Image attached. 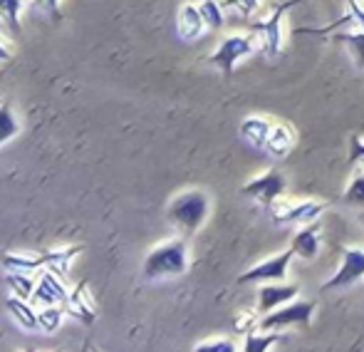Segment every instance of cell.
Listing matches in <instances>:
<instances>
[{"instance_id":"cell-1","label":"cell","mask_w":364,"mask_h":352,"mask_svg":"<svg viewBox=\"0 0 364 352\" xmlns=\"http://www.w3.org/2000/svg\"><path fill=\"white\" fill-rule=\"evenodd\" d=\"M208 213H211V198L201 188H188V191L176 193L166 206L168 223L181 233V238L198 233V228L208 221Z\"/></svg>"},{"instance_id":"cell-2","label":"cell","mask_w":364,"mask_h":352,"mask_svg":"<svg viewBox=\"0 0 364 352\" xmlns=\"http://www.w3.org/2000/svg\"><path fill=\"white\" fill-rule=\"evenodd\" d=\"M144 278L146 280H161V278H176L188 270V243L186 238H168V241L154 246L144 258Z\"/></svg>"},{"instance_id":"cell-3","label":"cell","mask_w":364,"mask_h":352,"mask_svg":"<svg viewBox=\"0 0 364 352\" xmlns=\"http://www.w3.org/2000/svg\"><path fill=\"white\" fill-rule=\"evenodd\" d=\"M297 3H302V0H283V3H278L273 10H270L268 18H260V20H255V23L248 25V33H253L255 38H258L260 50H265L270 58H275V55L283 53V45H285V30H283L285 15H288Z\"/></svg>"},{"instance_id":"cell-4","label":"cell","mask_w":364,"mask_h":352,"mask_svg":"<svg viewBox=\"0 0 364 352\" xmlns=\"http://www.w3.org/2000/svg\"><path fill=\"white\" fill-rule=\"evenodd\" d=\"M258 48H260V43H258V38H255L253 33L228 35V38L220 40L218 48L208 55V63H211L213 68H218L225 78H230V75H233V70H235V65H238L240 60L250 58V55H253Z\"/></svg>"},{"instance_id":"cell-5","label":"cell","mask_w":364,"mask_h":352,"mask_svg":"<svg viewBox=\"0 0 364 352\" xmlns=\"http://www.w3.org/2000/svg\"><path fill=\"white\" fill-rule=\"evenodd\" d=\"M327 203L315 201V198H305V201H292V198H280L270 206V216L278 226H307V223H317V218L325 213Z\"/></svg>"},{"instance_id":"cell-6","label":"cell","mask_w":364,"mask_h":352,"mask_svg":"<svg viewBox=\"0 0 364 352\" xmlns=\"http://www.w3.org/2000/svg\"><path fill=\"white\" fill-rule=\"evenodd\" d=\"M340 253H342L340 268H337V273H332L330 280H325V283L320 285L322 293L350 288V285L360 283V280L364 278V248L345 246Z\"/></svg>"},{"instance_id":"cell-7","label":"cell","mask_w":364,"mask_h":352,"mask_svg":"<svg viewBox=\"0 0 364 352\" xmlns=\"http://www.w3.org/2000/svg\"><path fill=\"white\" fill-rule=\"evenodd\" d=\"M312 315H315V303L312 300H292V303L265 315L260 320V330H285L290 325L307 328L312 323Z\"/></svg>"},{"instance_id":"cell-8","label":"cell","mask_w":364,"mask_h":352,"mask_svg":"<svg viewBox=\"0 0 364 352\" xmlns=\"http://www.w3.org/2000/svg\"><path fill=\"white\" fill-rule=\"evenodd\" d=\"M285 188H288L285 176L280 174L278 169H268L255 178H250V181L243 186V193L248 198H253V201H258L260 206L270 208L275 201H280V198L285 196Z\"/></svg>"},{"instance_id":"cell-9","label":"cell","mask_w":364,"mask_h":352,"mask_svg":"<svg viewBox=\"0 0 364 352\" xmlns=\"http://www.w3.org/2000/svg\"><path fill=\"white\" fill-rule=\"evenodd\" d=\"M295 253L292 251H285V253H278V256L268 258V261L253 265L248 268L245 273L238 275V283L240 285H248V283H285V275H288V268H290V261Z\"/></svg>"},{"instance_id":"cell-10","label":"cell","mask_w":364,"mask_h":352,"mask_svg":"<svg viewBox=\"0 0 364 352\" xmlns=\"http://www.w3.org/2000/svg\"><path fill=\"white\" fill-rule=\"evenodd\" d=\"M297 293H300V285L295 283H265L258 290V305H255V310H258L260 318H265L273 310L297 300Z\"/></svg>"},{"instance_id":"cell-11","label":"cell","mask_w":364,"mask_h":352,"mask_svg":"<svg viewBox=\"0 0 364 352\" xmlns=\"http://www.w3.org/2000/svg\"><path fill=\"white\" fill-rule=\"evenodd\" d=\"M65 313L70 318H75L77 323L82 325H95L97 320V308H95V300L90 295V288H87V280H80L70 288L68 300H65Z\"/></svg>"},{"instance_id":"cell-12","label":"cell","mask_w":364,"mask_h":352,"mask_svg":"<svg viewBox=\"0 0 364 352\" xmlns=\"http://www.w3.org/2000/svg\"><path fill=\"white\" fill-rule=\"evenodd\" d=\"M68 293H70L68 283H65L58 273H53V270H43V273H40V280H38V288H35L33 300L35 303H43V305H65Z\"/></svg>"},{"instance_id":"cell-13","label":"cell","mask_w":364,"mask_h":352,"mask_svg":"<svg viewBox=\"0 0 364 352\" xmlns=\"http://www.w3.org/2000/svg\"><path fill=\"white\" fill-rule=\"evenodd\" d=\"M320 246H322V228L317 223L300 226L290 241V251L295 256H300L302 261H315L317 253H320Z\"/></svg>"},{"instance_id":"cell-14","label":"cell","mask_w":364,"mask_h":352,"mask_svg":"<svg viewBox=\"0 0 364 352\" xmlns=\"http://www.w3.org/2000/svg\"><path fill=\"white\" fill-rule=\"evenodd\" d=\"M176 30H178V38H181L183 43H196V40L203 35L206 23H203L201 10H198L196 3H183L181 8H178Z\"/></svg>"},{"instance_id":"cell-15","label":"cell","mask_w":364,"mask_h":352,"mask_svg":"<svg viewBox=\"0 0 364 352\" xmlns=\"http://www.w3.org/2000/svg\"><path fill=\"white\" fill-rule=\"evenodd\" d=\"M297 144V134H295V127L290 122H273V129H270L268 137V144H265V151L270 156H288L292 151V146Z\"/></svg>"},{"instance_id":"cell-16","label":"cell","mask_w":364,"mask_h":352,"mask_svg":"<svg viewBox=\"0 0 364 352\" xmlns=\"http://www.w3.org/2000/svg\"><path fill=\"white\" fill-rule=\"evenodd\" d=\"M0 263H3L5 273H43V270H45L43 251H38V253L8 251Z\"/></svg>"},{"instance_id":"cell-17","label":"cell","mask_w":364,"mask_h":352,"mask_svg":"<svg viewBox=\"0 0 364 352\" xmlns=\"http://www.w3.org/2000/svg\"><path fill=\"white\" fill-rule=\"evenodd\" d=\"M270 129H273V122L268 117H248V119L240 124V137L248 142L253 149H260L265 151V144H268V137H270Z\"/></svg>"},{"instance_id":"cell-18","label":"cell","mask_w":364,"mask_h":352,"mask_svg":"<svg viewBox=\"0 0 364 352\" xmlns=\"http://www.w3.org/2000/svg\"><path fill=\"white\" fill-rule=\"evenodd\" d=\"M82 251H85L82 243H77V246H65V248H48V251H43L45 270H53V273H58L63 280H68L70 263H73V258Z\"/></svg>"},{"instance_id":"cell-19","label":"cell","mask_w":364,"mask_h":352,"mask_svg":"<svg viewBox=\"0 0 364 352\" xmlns=\"http://www.w3.org/2000/svg\"><path fill=\"white\" fill-rule=\"evenodd\" d=\"M5 308H8L10 318L20 325L23 330H40V320H38V310L30 305V300L15 298V295H8L5 300Z\"/></svg>"},{"instance_id":"cell-20","label":"cell","mask_w":364,"mask_h":352,"mask_svg":"<svg viewBox=\"0 0 364 352\" xmlns=\"http://www.w3.org/2000/svg\"><path fill=\"white\" fill-rule=\"evenodd\" d=\"M278 343H285V335L278 330H253V333L245 335L243 352H270V348Z\"/></svg>"},{"instance_id":"cell-21","label":"cell","mask_w":364,"mask_h":352,"mask_svg":"<svg viewBox=\"0 0 364 352\" xmlns=\"http://www.w3.org/2000/svg\"><path fill=\"white\" fill-rule=\"evenodd\" d=\"M5 285L10 288V293L15 298L23 300H33L35 288H38V280L33 273H5Z\"/></svg>"},{"instance_id":"cell-22","label":"cell","mask_w":364,"mask_h":352,"mask_svg":"<svg viewBox=\"0 0 364 352\" xmlns=\"http://www.w3.org/2000/svg\"><path fill=\"white\" fill-rule=\"evenodd\" d=\"M20 134V122L8 100H0V146Z\"/></svg>"},{"instance_id":"cell-23","label":"cell","mask_w":364,"mask_h":352,"mask_svg":"<svg viewBox=\"0 0 364 352\" xmlns=\"http://www.w3.org/2000/svg\"><path fill=\"white\" fill-rule=\"evenodd\" d=\"M335 40L350 48V55L355 58L357 70H364V30H340L335 33Z\"/></svg>"},{"instance_id":"cell-24","label":"cell","mask_w":364,"mask_h":352,"mask_svg":"<svg viewBox=\"0 0 364 352\" xmlns=\"http://www.w3.org/2000/svg\"><path fill=\"white\" fill-rule=\"evenodd\" d=\"M198 10H201V18L208 30H220L225 25V10L220 0H201Z\"/></svg>"},{"instance_id":"cell-25","label":"cell","mask_w":364,"mask_h":352,"mask_svg":"<svg viewBox=\"0 0 364 352\" xmlns=\"http://www.w3.org/2000/svg\"><path fill=\"white\" fill-rule=\"evenodd\" d=\"M65 305H45L43 310H38V320H40V330H43L45 335L55 333V330L63 325L65 320Z\"/></svg>"},{"instance_id":"cell-26","label":"cell","mask_w":364,"mask_h":352,"mask_svg":"<svg viewBox=\"0 0 364 352\" xmlns=\"http://www.w3.org/2000/svg\"><path fill=\"white\" fill-rule=\"evenodd\" d=\"M20 8H23V0H0V20L8 25V30L13 35H20V30H23Z\"/></svg>"},{"instance_id":"cell-27","label":"cell","mask_w":364,"mask_h":352,"mask_svg":"<svg viewBox=\"0 0 364 352\" xmlns=\"http://www.w3.org/2000/svg\"><path fill=\"white\" fill-rule=\"evenodd\" d=\"M345 201L350 203V206L364 208V171H357V174L350 178L347 191H345Z\"/></svg>"},{"instance_id":"cell-28","label":"cell","mask_w":364,"mask_h":352,"mask_svg":"<svg viewBox=\"0 0 364 352\" xmlns=\"http://www.w3.org/2000/svg\"><path fill=\"white\" fill-rule=\"evenodd\" d=\"M260 320H263V318L258 315V310H245V313L235 315L233 328H235V333L248 335V333H253V330H260Z\"/></svg>"},{"instance_id":"cell-29","label":"cell","mask_w":364,"mask_h":352,"mask_svg":"<svg viewBox=\"0 0 364 352\" xmlns=\"http://www.w3.org/2000/svg\"><path fill=\"white\" fill-rule=\"evenodd\" d=\"M220 5H223V10H235L240 18L248 20L258 10L260 0H220Z\"/></svg>"},{"instance_id":"cell-30","label":"cell","mask_w":364,"mask_h":352,"mask_svg":"<svg viewBox=\"0 0 364 352\" xmlns=\"http://www.w3.org/2000/svg\"><path fill=\"white\" fill-rule=\"evenodd\" d=\"M193 352H238L235 350V343L228 338H216V340H206V343L196 345Z\"/></svg>"},{"instance_id":"cell-31","label":"cell","mask_w":364,"mask_h":352,"mask_svg":"<svg viewBox=\"0 0 364 352\" xmlns=\"http://www.w3.org/2000/svg\"><path fill=\"white\" fill-rule=\"evenodd\" d=\"M33 10H43L53 23L63 20V10H60V0H33Z\"/></svg>"},{"instance_id":"cell-32","label":"cell","mask_w":364,"mask_h":352,"mask_svg":"<svg viewBox=\"0 0 364 352\" xmlns=\"http://www.w3.org/2000/svg\"><path fill=\"white\" fill-rule=\"evenodd\" d=\"M350 164H360L364 171V137L355 134L350 142Z\"/></svg>"},{"instance_id":"cell-33","label":"cell","mask_w":364,"mask_h":352,"mask_svg":"<svg viewBox=\"0 0 364 352\" xmlns=\"http://www.w3.org/2000/svg\"><path fill=\"white\" fill-rule=\"evenodd\" d=\"M13 60V48L0 38V63H10Z\"/></svg>"},{"instance_id":"cell-34","label":"cell","mask_w":364,"mask_h":352,"mask_svg":"<svg viewBox=\"0 0 364 352\" xmlns=\"http://www.w3.org/2000/svg\"><path fill=\"white\" fill-rule=\"evenodd\" d=\"M360 223H362V226H364V211L360 213Z\"/></svg>"},{"instance_id":"cell-35","label":"cell","mask_w":364,"mask_h":352,"mask_svg":"<svg viewBox=\"0 0 364 352\" xmlns=\"http://www.w3.org/2000/svg\"><path fill=\"white\" fill-rule=\"evenodd\" d=\"M23 352H33V350H23Z\"/></svg>"},{"instance_id":"cell-36","label":"cell","mask_w":364,"mask_h":352,"mask_svg":"<svg viewBox=\"0 0 364 352\" xmlns=\"http://www.w3.org/2000/svg\"><path fill=\"white\" fill-rule=\"evenodd\" d=\"M58 352H63V350H58Z\"/></svg>"}]
</instances>
